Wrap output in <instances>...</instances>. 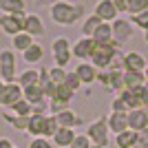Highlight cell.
Masks as SVG:
<instances>
[{
  "label": "cell",
  "mask_w": 148,
  "mask_h": 148,
  "mask_svg": "<svg viewBox=\"0 0 148 148\" xmlns=\"http://www.w3.org/2000/svg\"><path fill=\"white\" fill-rule=\"evenodd\" d=\"M51 20L60 27H71L75 22L86 18V7L80 5V2H66V0H60L56 5L49 7Z\"/></svg>",
  "instance_id": "cell-1"
},
{
  "label": "cell",
  "mask_w": 148,
  "mask_h": 148,
  "mask_svg": "<svg viewBox=\"0 0 148 148\" xmlns=\"http://www.w3.org/2000/svg\"><path fill=\"white\" fill-rule=\"evenodd\" d=\"M18 58L13 49H2L0 51V80L5 84L18 82Z\"/></svg>",
  "instance_id": "cell-2"
},
{
  "label": "cell",
  "mask_w": 148,
  "mask_h": 148,
  "mask_svg": "<svg viewBox=\"0 0 148 148\" xmlns=\"http://www.w3.org/2000/svg\"><path fill=\"white\" fill-rule=\"evenodd\" d=\"M108 122H106V117H97L93 119L91 124L86 126V137L93 142V146H102L106 148L108 144H111V139H108Z\"/></svg>",
  "instance_id": "cell-3"
},
{
  "label": "cell",
  "mask_w": 148,
  "mask_h": 148,
  "mask_svg": "<svg viewBox=\"0 0 148 148\" xmlns=\"http://www.w3.org/2000/svg\"><path fill=\"white\" fill-rule=\"evenodd\" d=\"M73 44L69 42L66 38H56L51 42V53H53V66H62L66 69L69 62L73 60V51H71Z\"/></svg>",
  "instance_id": "cell-4"
},
{
  "label": "cell",
  "mask_w": 148,
  "mask_h": 148,
  "mask_svg": "<svg viewBox=\"0 0 148 148\" xmlns=\"http://www.w3.org/2000/svg\"><path fill=\"white\" fill-rule=\"evenodd\" d=\"M119 47L115 42L113 44H104V47H99L97 44V49H95V53H93L91 56V64L95 69H97V71H104V69H108L111 66V62H113V58L117 56L119 53Z\"/></svg>",
  "instance_id": "cell-5"
},
{
  "label": "cell",
  "mask_w": 148,
  "mask_h": 148,
  "mask_svg": "<svg viewBox=\"0 0 148 148\" xmlns=\"http://www.w3.org/2000/svg\"><path fill=\"white\" fill-rule=\"evenodd\" d=\"M25 20H27V11L20 13H2L0 16V29L5 31L7 36H18L25 31Z\"/></svg>",
  "instance_id": "cell-6"
},
{
  "label": "cell",
  "mask_w": 148,
  "mask_h": 148,
  "mask_svg": "<svg viewBox=\"0 0 148 148\" xmlns=\"http://www.w3.org/2000/svg\"><path fill=\"white\" fill-rule=\"evenodd\" d=\"M111 25H113V40H115V44H117L119 49H124V47L133 40V29H135V25H133L130 20L122 18V16H119L115 22H111Z\"/></svg>",
  "instance_id": "cell-7"
},
{
  "label": "cell",
  "mask_w": 148,
  "mask_h": 148,
  "mask_svg": "<svg viewBox=\"0 0 148 148\" xmlns=\"http://www.w3.org/2000/svg\"><path fill=\"white\" fill-rule=\"evenodd\" d=\"M75 93L71 91L69 86H64V84H60V86L56 88V93H53V97L49 99V108H51V115H56V113L64 111V108H69V104L73 102Z\"/></svg>",
  "instance_id": "cell-8"
},
{
  "label": "cell",
  "mask_w": 148,
  "mask_h": 148,
  "mask_svg": "<svg viewBox=\"0 0 148 148\" xmlns=\"http://www.w3.org/2000/svg\"><path fill=\"white\" fill-rule=\"evenodd\" d=\"M97 82L106 91L111 93H119L124 88V71H111V69H104L97 73Z\"/></svg>",
  "instance_id": "cell-9"
},
{
  "label": "cell",
  "mask_w": 148,
  "mask_h": 148,
  "mask_svg": "<svg viewBox=\"0 0 148 148\" xmlns=\"http://www.w3.org/2000/svg\"><path fill=\"white\" fill-rule=\"evenodd\" d=\"M95 49H97V42H95L93 38H86V36H82L80 40L73 42V47H71L73 58H77L80 62H91V56L95 53Z\"/></svg>",
  "instance_id": "cell-10"
},
{
  "label": "cell",
  "mask_w": 148,
  "mask_h": 148,
  "mask_svg": "<svg viewBox=\"0 0 148 148\" xmlns=\"http://www.w3.org/2000/svg\"><path fill=\"white\" fill-rule=\"evenodd\" d=\"M22 86L18 82H11V84H5L2 86V93H0V106L2 108H11L18 99H22Z\"/></svg>",
  "instance_id": "cell-11"
},
{
  "label": "cell",
  "mask_w": 148,
  "mask_h": 148,
  "mask_svg": "<svg viewBox=\"0 0 148 148\" xmlns=\"http://www.w3.org/2000/svg\"><path fill=\"white\" fill-rule=\"evenodd\" d=\"M93 13H95L102 22H115V20L119 18V11L115 9L113 0H97V5H95Z\"/></svg>",
  "instance_id": "cell-12"
},
{
  "label": "cell",
  "mask_w": 148,
  "mask_h": 148,
  "mask_svg": "<svg viewBox=\"0 0 148 148\" xmlns=\"http://www.w3.org/2000/svg\"><path fill=\"white\" fill-rule=\"evenodd\" d=\"M146 66H148V60L144 58V53H139V51L124 53V71H139V73H144Z\"/></svg>",
  "instance_id": "cell-13"
},
{
  "label": "cell",
  "mask_w": 148,
  "mask_h": 148,
  "mask_svg": "<svg viewBox=\"0 0 148 148\" xmlns=\"http://www.w3.org/2000/svg\"><path fill=\"white\" fill-rule=\"evenodd\" d=\"M56 119H58V124H60L62 128H77V126L84 124V119H82L71 106L64 108V111H60V113H56Z\"/></svg>",
  "instance_id": "cell-14"
},
{
  "label": "cell",
  "mask_w": 148,
  "mask_h": 148,
  "mask_svg": "<svg viewBox=\"0 0 148 148\" xmlns=\"http://www.w3.org/2000/svg\"><path fill=\"white\" fill-rule=\"evenodd\" d=\"M117 97H122V102L126 104L128 111H137V108H144V99H142V91H128V88H122L117 93Z\"/></svg>",
  "instance_id": "cell-15"
},
{
  "label": "cell",
  "mask_w": 148,
  "mask_h": 148,
  "mask_svg": "<svg viewBox=\"0 0 148 148\" xmlns=\"http://www.w3.org/2000/svg\"><path fill=\"white\" fill-rule=\"evenodd\" d=\"M106 122H108V130L113 135H119L124 130H128V113H113L111 111Z\"/></svg>",
  "instance_id": "cell-16"
},
{
  "label": "cell",
  "mask_w": 148,
  "mask_h": 148,
  "mask_svg": "<svg viewBox=\"0 0 148 148\" xmlns=\"http://www.w3.org/2000/svg\"><path fill=\"white\" fill-rule=\"evenodd\" d=\"M75 73H77V77L82 80V84H93V82H97V69L93 66L91 62H80L77 66H75Z\"/></svg>",
  "instance_id": "cell-17"
},
{
  "label": "cell",
  "mask_w": 148,
  "mask_h": 148,
  "mask_svg": "<svg viewBox=\"0 0 148 148\" xmlns=\"http://www.w3.org/2000/svg\"><path fill=\"white\" fill-rule=\"evenodd\" d=\"M22 95H25V99L29 102L31 106L42 104V102H49V99H47V93H44V88L40 86V84H31V86H25V88H22Z\"/></svg>",
  "instance_id": "cell-18"
},
{
  "label": "cell",
  "mask_w": 148,
  "mask_h": 148,
  "mask_svg": "<svg viewBox=\"0 0 148 148\" xmlns=\"http://www.w3.org/2000/svg\"><path fill=\"white\" fill-rule=\"evenodd\" d=\"M2 119H5L11 128H16L18 133H27V128H29V117L16 115V113H11L9 108H2Z\"/></svg>",
  "instance_id": "cell-19"
},
{
  "label": "cell",
  "mask_w": 148,
  "mask_h": 148,
  "mask_svg": "<svg viewBox=\"0 0 148 148\" xmlns=\"http://www.w3.org/2000/svg\"><path fill=\"white\" fill-rule=\"evenodd\" d=\"M146 84V75L139 71H124V88L128 91H142Z\"/></svg>",
  "instance_id": "cell-20"
},
{
  "label": "cell",
  "mask_w": 148,
  "mask_h": 148,
  "mask_svg": "<svg viewBox=\"0 0 148 148\" xmlns=\"http://www.w3.org/2000/svg\"><path fill=\"white\" fill-rule=\"evenodd\" d=\"M148 126V115L144 108H137V111H128V128L139 133Z\"/></svg>",
  "instance_id": "cell-21"
},
{
  "label": "cell",
  "mask_w": 148,
  "mask_h": 148,
  "mask_svg": "<svg viewBox=\"0 0 148 148\" xmlns=\"http://www.w3.org/2000/svg\"><path fill=\"white\" fill-rule=\"evenodd\" d=\"M25 33H29V36H33V38L44 36V25H42V20H40V16H36V13H27Z\"/></svg>",
  "instance_id": "cell-22"
},
{
  "label": "cell",
  "mask_w": 148,
  "mask_h": 148,
  "mask_svg": "<svg viewBox=\"0 0 148 148\" xmlns=\"http://www.w3.org/2000/svg\"><path fill=\"white\" fill-rule=\"evenodd\" d=\"M47 117H49V115H31V117H29V128H27V135H31V139H33V137H44Z\"/></svg>",
  "instance_id": "cell-23"
},
{
  "label": "cell",
  "mask_w": 148,
  "mask_h": 148,
  "mask_svg": "<svg viewBox=\"0 0 148 148\" xmlns=\"http://www.w3.org/2000/svg\"><path fill=\"white\" fill-rule=\"evenodd\" d=\"M75 128H62L60 126V130H58L56 135H53V146H58V148H69L71 144H73V139H75Z\"/></svg>",
  "instance_id": "cell-24"
},
{
  "label": "cell",
  "mask_w": 148,
  "mask_h": 148,
  "mask_svg": "<svg viewBox=\"0 0 148 148\" xmlns=\"http://www.w3.org/2000/svg\"><path fill=\"white\" fill-rule=\"evenodd\" d=\"M22 58H25V62L31 64V66H33V64H40V62L44 60V47L40 42H33L29 49L22 53Z\"/></svg>",
  "instance_id": "cell-25"
},
{
  "label": "cell",
  "mask_w": 148,
  "mask_h": 148,
  "mask_svg": "<svg viewBox=\"0 0 148 148\" xmlns=\"http://www.w3.org/2000/svg\"><path fill=\"white\" fill-rule=\"evenodd\" d=\"M93 40H95L99 47H104V44H113V42H115V40H113V25H111V22H102V27L95 31Z\"/></svg>",
  "instance_id": "cell-26"
},
{
  "label": "cell",
  "mask_w": 148,
  "mask_h": 148,
  "mask_svg": "<svg viewBox=\"0 0 148 148\" xmlns=\"http://www.w3.org/2000/svg\"><path fill=\"white\" fill-rule=\"evenodd\" d=\"M113 144H115V148H133V146H137V133H135V130H130V128L124 130V133L115 135Z\"/></svg>",
  "instance_id": "cell-27"
},
{
  "label": "cell",
  "mask_w": 148,
  "mask_h": 148,
  "mask_svg": "<svg viewBox=\"0 0 148 148\" xmlns=\"http://www.w3.org/2000/svg\"><path fill=\"white\" fill-rule=\"evenodd\" d=\"M31 44H33V36L25 33V31L11 38V49H13V51H20V53H25V51L29 49Z\"/></svg>",
  "instance_id": "cell-28"
},
{
  "label": "cell",
  "mask_w": 148,
  "mask_h": 148,
  "mask_svg": "<svg viewBox=\"0 0 148 148\" xmlns=\"http://www.w3.org/2000/svg\"><path fill=\"white\" fill-rule=\"evenodd\" d=\"M99 27H102V20H99L95 13H91V16H86V18L82 20V33H84L86 38H93Z\"/></svg>",
  "instance_id": "cell-29"
},
{
  "label": "cell",
  "mask_w": 148,
  "mask_h": 148,
  "mask_svg": "<svg viewBox=\"0 0 148 148\" xmlns=\"http://www.w3.org/2000/svg\"><path fill=\"white\" fill-rule=\"evenodd\" d=\"M18 84L22 88L31 86V84H40V69H27L18 75Z\"/></svg>",
  "instance_id": "cell-30"
},
{
  "label": "cell",
  "mask_w": 148,
  "mask_h": 148,
  "mask_svg": "<svg viewBox=\"0 0 148 148\" xmlns=\"http://www.w3.org/2000/svg\"><path fill=\"white\" fill-rule=\"evenodd\" d=\"M0 11H2V13L27 11V2H25V0H2V2H0Z\"/></svg>",
  "instance_id": "cell-31"
},
{
  "label": "cell",
  "mask_w": 148,
  "mask_h": 148,
  "mask_svg": "<svg viewBox=\"0 0 148 148\" xmlns=\"http://www.w3.org/2000/svg\"><path fill=\"white\" fill-rule=\"evenodd\" d=\"M9 111L16 113V115H22V117H31V113H33V106H31L29 102L22 97V99H18V102H16V104H13Z\"/></svg>",
  "instance_id": "cell-32"
},
{
  "label": "cell",
  "mask_w": 148,
  "mask_h": 148,
  "mask_svg": "<svg viewBox=\"0 0 148 148\" xmlns=\"http://www.w3.org/2000/svg\"><path fill=\"white\" fill-rule=\"evenodd\" d=\"M49 73H51V82L60 86V84L66 82V73H69V71H66V69H62V66H49Z\"/></svg>",
  "instance_id": "cell-33"
},
{
  "label": "cell",
  "mask_w": 148,
  "mask_h": 148,
  "mask_svg": "<svg viewBox=\"0 0 148 148\" xmlns=\"http://www.w3.org/2000/svg\"><path fill=\"white\" fill-rule=\"evenodd\" d=\"M58 130H60V124H58L56 115H49V117H47V126H44V137H47V139H53V135H56Z\"/></svg>",
  "instance_id": "cell-34"
},
{
  "label": "cell",
  "mask_w": 148,
  "mask_h": 148,
  "mask_svg": "<svg viewBox=\"0 0 148 148\" xmlns=\"http://www.w3.org/2000/svg\"><path fill=\"white\" fill-rule=\"evenodd\" d=\"M64 86H69L73 93H77L82 86H84V84H82V80L77 77V73H75V71H69V73H66V82H64Z\"/></svg>",
  "instance_id": "cell-35"
},
{
  "label": "cell",
  "mask_w": 148,
  "mask_h": 148,
  "mask_svg": "<svg viewBox=\"0 0 148 148\" xmlns=\"http://www.w3.org/2000/svg\"><path fill=\"white\" fill-rule=\"evenodd\" d=\"M130 22L137 27V29H142V31H148V9L142 13H137V16H130Z\"/></svg>",
  "instance_id": "cell-36"
},
{
  "label": "cell",
  "mask_w": 148,
  "mask_h": 148,
  "mask_svg": "<svg viewBox=\"0 0 148 148\" xmlns=\"http://www.w3.org/2000/svg\"><path fill=\"white\" fill-rule=\"evenodd\" d=\"M148 9V0H130L128 5V13L130 16H137V13H142Z\"/></svg>",
  "instance_id": "cell-37"
},
{
  "label": "cell",
  "mask_w": 148,
  "mask_h": 148,
  "mask_svg": "<svg viewBox=\"0 0 148 148\" xmlns=\"http://www.w3.org/2000/svg\"><path fill=\"white\" fill-rule=\"evenodd\" d=\"M69 148H93V142L88 139L86 135H75L73 144H71Z\"/></svg>",
  "instance_id": "cell-38"
},
{
  "label": "cell",
  "mask_w": 148,
  "mask_h": 148,
  "mask_svg": "<svg viewBox=\"0 0 148 148\" xmlns=\"http://www.w3.org/2000/svg\"><path fill=\"white\" fill-rule=\"evenodd\" d=\"M29 148H53V142L47 137H33L29 142Z\"/></svg>",
  "instance_id": "cell-39"
},
{
  "label": "cell",
  "mask_w": 148,
  "mask_h": 148,
  "mask_svg": "<svg viewBox=\"0 0 148 148\" xmlns=\"http://www.w3.org/2000/svg\"><path fill=\"white\" fill-rule=\"evenodd\" d=\"M111 111H113V113H128V108H126V104L122 102V97H117V95H115V99L111 102Z\"/></svg>",
  "instance_id": "cell-40"
},
{
  "label": "cell",
  "mask_w": 148,
  "mask_h": 148,
  "mask_svg": "<svg viewBox=\"0 0 148 148\" xmlns=\"http://www.w3.org/2000/svg\"><path fill=\"white\" fill-rule=\"evenodd\" d=\"M137 146L148 148V126H146L144 130H139V133H137Z\"/></svg>",
  "instance_id": "cell-41"
},
{
  "label": "cell",
  "mask_w": 148,
  "mask_h": 148,
  "mask_svg": "<svg viewBox=\"0 0 148 148\" xmlns=\"http://www.w3.org/2000/svg\"><path fill=\"white\" fill-rule=\"evenodd\" d=\"M113 5H115V9H117L119 13H128V5H130V0H113Z\"/></svg>",
  "instance_id": "cell-42"
},
{
  "label": "cell",
  "mask_w": 148,
  "mask_h": 148,
  "mask_svg": "<svg viewBox=\"0 0 148 148\" xmlns=\"http://www.w3.org/2000/svg\"><path fill=\"white\" fill-rule=\"evenodd\" d=\"M0 148H13L11 139H9V137H0Z\"/></svg>",
  "instance_id": "cell-43"
},
{
  "label": "cell",
  "mask_w": 148,
  "mask_h": 148,
  "mask_svg": "<svg viewBox=\"0 0 148 148\" xmlns=\"http://www.w3.org/2000/svg\"><path fill=\"white\" fill-rule=\"evenodd\" d=\"M142 99H144V106H148V82L144 84V88H142Z\"/></svg>",
  "instance_id": "cell-44"
},
{
  "label": "cell",
  "mask_w": 148,
  "mask_h": 148,
  "mask_svg": "<svg viewBox=\"0 0 148 148\" xmlns=\"http://www.w3.org/2000/svg\"><path fill=\"white\" fill-rule=\"evenodd\" d=\"M40 7H51V5H56V2H60V0H36Z\"/></svg>",
  "instance_id": "cell-45"
},
{
  "label": "cell",
  "mask_w": 148,
  "mask_h": 148,
  "mask_svg": "<svg viewBox=\"0 0 148 148\" xmlns=\"http://www.w3.org/2000/svg\"><path fill=\"white\" fill-rule=\"evenodd\" d=\"M144 42L148 44V31H144Z\"/></svg>",
  "instance_id": "cell-46"
},
{
  "label": "cell",
  "mask_w": 148,
  "mask_h": 148,
  "mask_svg": "<svg viewBox=\"0 0 148 148\" xmlns=\"http://www.w3.org/2000/svg\"><path fill=\"white\" fill-rule=\"evenodd\" d=\"M144 75H146V82H148V66L144 69Z\"/></svg>",
  "instance_id": "cell-47"
},
{
  "label": "cell",
  "mask_w": 148,
  "mask_h": 148,
  "mask_svg": "<svg viewBox=\"0 0 148 148\" xmlns=\"http://www.w3.org/2000/svg\"><path fill=\"white\" fill-rule=\"evenodd\" d=\"M2 86H5V82H2V80H0V93H2Z\"/></svg>",
  "instance_id": "cell-48"
},
{
  "label": "cell",
  "mask_w": 148,
  "mask_h": 148,
  "mask_svg": "<svg viewBox=\"0 0 148 148\" xmlns=\"http://www.w3.org/2000/svg\"><path fill=\"white\" fill-rule=\"evenodd\" d=\"M144 111H146V115H148V106H144Z\"/></svg>",
  "instance_id": "cell-49"
},
{
  "label": "cell",
  "mask_w": 148,
  "mask_h": 148,
  "mask_svg": "<svg viewBox=\"0 0 148 148\" xmlns=\"http://www.w3.org/2000/svg\"><path fill=\"white\" fill-rule=\"evenodd\" d=\"M133 148H142V146H133Z\"/></svg>",
  "instance_id": "cell-50"
},
{
  "label": "cell",
  "mask_w": 148,
  "mask_h": 148,
  "mask_svg": "<svg viewBox=\"0 0 148 148\" xmlns=\"http://www.w3.org/2000/svg\"><path fill=\"white\" fill-rule=\"evenodd\" d=\"M93 148H102V146H93Z\"/></svg>",
  "instance_id": "cell-51"
},
{
  "label": "cell",
  "mask_w": 148,
  "mask_h": 148,
  "mask_svg": "<svg viewBox=\"0 0 148 148\" xmlns=\"http://www.w3.org/2000/svg\"><path fill=\"white\" fill-rule=\"evenodd\" d=\"M0 2H2V0H0Z\"/></svg>",
  "instance_id": "cell-52"
},
{
  "label": "cell",
  "mask_w": 148,
  "mask_h": 148,
  "mask_svg": "<svg viewBox=\"0 0 148 148\" xmlns=\"http://www.w3.org/2000/svg\"><path fill=\"white\" fill-rule=\"evenodd\" d=\"M13 148H16V146H13Z\"/></svg>",
  "instance_id": "cell-53"
}]
</instances>
